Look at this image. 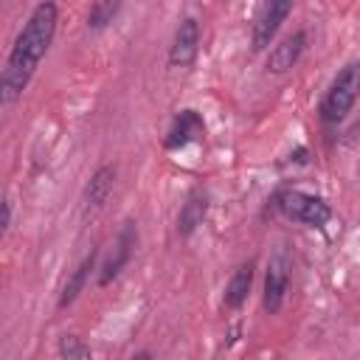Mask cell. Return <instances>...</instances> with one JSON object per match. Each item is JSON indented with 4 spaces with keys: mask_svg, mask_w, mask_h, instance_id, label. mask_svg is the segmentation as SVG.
<instances>
[{
    "mask_svg": "<svg viewBox=\"0 0 360 360\" xmlns=\"http://www.w3.org/2000/svg\"><path fill=\"white\" fill-rule=\"evenodd\" d=\"M135 245H138V225L132 219H124V225H121V231H118V236L112 242L110 256L101 262V267L96 273V284L98 287H110L121 276V270L129 264V259L135 253Z\"/></svg>",
    "mask_w": 360,
    "mask_h": 360,
    "instance_id": "4",
    "label": "cell"
},
{
    "mask_svg": "<svg viewBox=\"0 0 360 360\" xmlns=\"http://www.w3.org/2000/svg\"><path fill=\"white\" fill-rule=\"evenodd\" d=\"M292 14V3L290 0H270V3H262L259 11L253 14V22H250V45L253 51H267L281 28V22Z\"/></svg>",
    "mask_w": 360,
    "mask_h": 360,
    "instance_id": "5",
    "label": "cell"
},
{
    "mask_svg": "<svg viewBox=\"0 0 360 360\" xmlns=\"http://www.w3.org/2000/svg\"><path fill=\"white\" fill-rule=\"evenodd\" d=\"M197 53H200V22H197V17H183L177 22L172 45H169V65L188 68V65H194Z\"/></svg>",
    "mask_w": 360,
    "mask_h": 360,
    "instance_id": "8",
    "label": "cell"
},
{
    "mask_svg": "<svg viewBox=\"0 0 360 360\" xmlns=\"http://www.w3.org/2000/svg\"><path fill=\"white\" fill-rule=\"evenodd\" d=\"M208 205H211V200H208V191H205L202 186H194V188L186 194V200H183V205H180V211H177V236H180V239H188V236L205 222Z\"/></svg>",
    "mask_w": 360,
    "mask_h": 360,
    "instance_id": "10",
    "label": "cell"
},
{
    "mask_svg": "<svg viewBox=\"0 0 360 360\" xmlns=\"http://www.w3.org/2000/svg\"><path fill=\"white\" fill-rule=\"evenodd\" d=\"M8 228H11V200H3V233H8Z\"/></svg>",
    "mask_w": 360,
    "mask_h": 360,
    "instance_id": "16",
    "label": "cell"
},
{
    "mask_svg": "<svg viewBox=\"0 0 360 360\" xmlns=\"http://www.w3.org/2000/svg\"><path fill=\"white\" fill-rule=\"evenodd\" d=\"M118 11H121L118 0H98V3H93L90 11H87V28L90 31H104L118 17Z\"/></svg>",
    "mask_w": 360,
    "mask_h": 360,
    "instance_id": "14",
    "label": "cell"
},
{
    "mask_svg": "<svg viewBox=\"0 0 360 360\" xmlns=\"http://www.w3.org/2000/svg\"><path fill=\"white\" fill-rule=\"evenodd\" d=\"M253 276H256V262H253V259L236 264V270L231 273V278H228V284H225V292H222V307H225L228 312H236V309L248 301L250 287H253Z\"/></svg>",
    "mask_w": 360,
    "mask_h": 360,
    "instance_id": "13",
    "label": "cell"
},
{
    "mask_svg": "<svg viewBox=\"0 0 360 360\" xmlns=\"http://www.w3.org/2000/svg\"><path fill=\"white\" fill-rule=\"evenodd\" d=\"M115 174H118V172H115L112 163H101V166L90 174L87 186H84V194H82L84 214H93V211L104 208V202H107V197H110V191H112V186H115Z\"/></svg>",
    "mask_w": 360,
    "mask_h": 360,
    "instance_id": "12",
    "label": "cell"
},
{
    "mask_svg": "<svg viewBox=\"0 0 360 360\" xmlns=\"http://www.w3.org/2000/svg\"><path fill=\"white\" fill-rule=\"evenodd\" d=\"M202 138H205V118H202V112H197L194 107H183L172 118V124H169V129L163 135V149L166 152H180V149H186L191 143H200Z\"/></svg>",
    "mask_w": 360,
    "mask_h": 360,
    "instance_id": "6",
    "label": "cell"
},
{
    "mask_svg": "<svg viewBox=\"0 0 360 360\" xmlns=\"http://www.w3.org/2000/svg\"><path fill=\"white\" fill-rule=\"evenodd\" d=\"M96 262H98V248H93V250L70 270V276H68V281L62 284V292H59V298H56V309H68L70 304H76V298L84 292L90 276L98 273V270H96Z\"/></svg>",
    "mask_w": 360,
    "mask_h": 360,
    "instance_id": "11",
    "label": "cell"
},
{
    "mask_svg": "<svg viewBox=\"0 0 360 360\" xmlns=\"http://www.w3.org/2000/svg\"><path fill=\"white\" fill-rule=\"evenodd\" d=\"M360 98V59H349L329 82L321 104H318V115L323 127H338L346 121V115L354 110Z\"/></svg>",
    "mask_w": 360,
    "mask_h": 360,
    "instance_id": "2",
    "label": "cell"
},
{
    "mask_svg": "<svg viewBox=\"0 0 360 360\" xmlns=\"http://www.w3.org/2000/svg\"><path fill=\"white\" fill-rule=\"evenodd\" d=\"M56 22H59V6L45 0L31 8L25 17L22 28L14 37V45L6 56V65L0 70V104L11 107L22 98L25 87L31 84L37 68L48 56L53 37H56Z\"/></svg>",
    "mask_w": 360,
    "mask_h": 360,
    "instance_id": "1",
    "label": "cell"
},
{
    "mask_svg": "<svg viewBox=\"0 0 360 360\" xmlns=\"http://www.w3.org/2000/svg\"><path fill=\"white\" fill-rule=\"evenodd\" d=\"M56 352H59V360H93V352L90 346L84 343V338L73 335V332H65L56 343Z\"/></svg>",
    "mask_w": 360,
    "mask_h": 360,
    "instance_id": "15",
    "label": "cell"
},
{
    "mask_svg": "<svg viewBox=\"0 0 360 360\" xmlns=\"http://www.w3.org/2000/svg\"><path fill=\"white\" fill-rule=\"evenodd\" d=\"M287 290H290V259L284 250H278L264 270V287H262V307L267 315H276L284 301H287Z\"/></svg>",
    "mask_w": 360,
    "mask_h": 360,
    "instance_id": "7",
    "label": "cell"
},
{
    "mask_svg": "<svg viewBox=\"0 0 360 360\" xmlns=\"http://www.w3.org/2000/svg\"><path fill=\"white\" fill-rule=\"evenodd\" d=\"M304 51H307V31L298 28L267 51V70L276 73V76L290 73L298 65V59L304 56Z\"/></svg>",
    "mask_w": 360,
    "mask_h": 360,
    "instance_id": "9",
    "label": "cell"
},
{
    "mask_svg": "<svg viewBox=\"0 0 360 360\" xmlns=\"http://www.w3.org/2000/svg\"><path fill=\"white\" fill-rule=\"evenodd\" d=\"M129 360H155V357H152V352H149V349H141V352H135Z\"/></svg>",
    "mask_w": 360,
    "mask_h": 360,
    "instance_id": "17",
    "label": "cell"
},
{
    "mask_svg": "<svg viewBox=\"0 0 360 360\" xmlns=\"http://www.w3.org/2000/svg\"><path fill=\"white\" fill-rule=\"evenodd\" d=\"M273 211H278L281 217L301 222L307 228H326L332 219V205L321 197V194H309L301 188H278L270 200Z\"/></svg>",
    "mask_w": 360,
    "mask_h": 360,
    "instance_id": "3",
    "label": "cell"
}]
</instances>
